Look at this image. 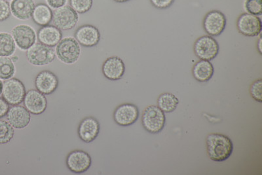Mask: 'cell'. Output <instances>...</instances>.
<instances>
[{
	"mask_svg": "<svg viewBox=\"0 0 262 175\" xmlns=\"http://www.w3.org/2000/svg\"><path fill=\"white\" fill-rule=\"evenodd\" d=\"M261 42H262V40H261V38L260 36V37H259L258 41H257V45H256L257 50H258V52H259V54H260V55L262 54Z\"/></svg>",
	"mask_w": 262,
	"mask_h": 175,
	"instance_id": "34",
	"label": "cell"
},
{
	"mask_svg": "<svg viewBox=\"0 0 262 175\" xmlns=\"http://www.w3.org/2000/svg\"><path fill=\"white\" fill-rule=\"evenodd\" d=\"M261 87L262 81L261 79H257L251 84L250 87V94L251 97L258 102H262L261 100Z\"/></svg>",
	"mask_w": 262,
	"mask_h": 175,
	"instance_id": "29",
	"label": "cell"
},
{
	"mask_svg": "<svg viewBox=\"0 0 262 175\" xmlns=\"http://www.w3.org/2000/svg\"><path fill=\"white\" fill-rule=\"evenodd\" d=\"M70 6L78 13L88 12L92 8L93 0H70Z\"/></svg>",
	"mask_w": 262,
	"mask_h": 175,
	"instance_id": "27",
	"label": "cell"
},
{
	"mask_svg": "<svg viewBox=\"0 0 262 175\" xmlns=\"http://www.w3.org/2000/svg\"><path fill=\"white\" fill-rule=\"evenodd\" d=\"M15 73V67L12 59L7 57H0V79L7 80L12 78Z\"/></svg>",
	"mask_w": 262,
	"mask_h": 175,
	"instance_id": "25",
	"label": "cell"
},
{
	"mask_svg": "<svg viewBox=\"0 0 262 175\" xmlns=\"http://www.w3.org/2000/svg\"><path fill=\"white\" fill-rule=\"evenodd\" d=\"M179 104V99L172 93H163L158 97V106L164 113H173Z\"/></svg>",
	"mask_w": 262,
	"mask_h": 175,
	"instance_id": "23",
	"label": "cell"
},
{
	"mask_svg": "<svg viewBox=\"0 0 262 175\" xmlns=\"http://www.w3.org/2000/svg\"><path fill=\"white\" fill-rule=\"evenodd\" d=\"M9 109V104L3 98L0 97V118L7 115Z\"/></svg>",
	"mask_w": 262,
	"mask_h": 175,
	"instance_id": "33",
	"label": "cell"
},
{
	"mask_svg": "<svg viewBox=\"0 0 262 175\" xmlns=\"http://www.w3.org/2000/svg\"><path fill=\"white\" fill-rule=\"evenodd\" d=\"M46 2L49 8L57 9L65 6L67 0H46Z\"/></svg>",
	"mask_w": 262,
	"mask_h": 175,
	"instance_id": "32",
	"label": "cell"
},
{
	"mask_svg": "<svg viewBox=\"0 0 262 175\" xmlns=\"http://www.w3.org/2000/svg\"><path fill=\"white\" fill-rule=\"evenodd\" d=\"M78 13L71 6H64L55 9L53 12L52 22L55 27L60 30L74 29L78 24Z\"/></svg>",
	"mask_w": 262,
	"mask_h": 175,
	"instance_id": "6",
	"label": "cell"
},
{
	"mask_svg": "<svg viewBox=\"0 0 262 175\" xmlns=\"http://www.w3.org/2000/svg\"><path fill=\"white\" fill-rule=\"evenodd\" d=\"M35 86L38 92L44 95L52 94L57 90L58 79L51 71H44L39 72L35 79Z\"/></svg>",
	"mask_w": 262,
	"mask_h": 175,
	"instance_id": "16",
	"label": "cell"
},
{
	"mask_svg": "<svg viewBox=\"0 0 262 175\" xmlns=\"http://www.w3.org/2000/svg\"><path fill=\"white\" fill-rule=\"evenodd\" d=\"M125 63L118 57L107 58L102 65V73L107 79L117 81L122 78L125 74Z\"/></svg>",
	"mask_w": 262,
	"mask_h": 175,
	"instance_id": "18",
	"label": "cell"
},
{
	"mask_svg": "<svg viewBox=\"0 0 262 175\" xmlns=\"http://www.w3.org/2000/svg\"><path fill=\"white\" fill-rule=\"evenodd\" d=\"M114 1L117 2V3H125V2L130 1V0H114Z\"/></svg>",
	"mask_w": 262,
	"mask_h": 175,
	"instance_id": "35",
	"label": "cell"
},
{
	"mask_svg": "<svg viewBox=\"0 0 262 175\" xmlns=\"http://www.w3.org/2000/svg\"><path fill=\"white\" fill-rule=\"evenodd\" d=\"M6 1H7V2L12 1V0H6Z\"/></svg>",
	"mask_w": 262,
	"mask_h": 175,
	"instance_id": "37",
	"label": "cell"
},
{
	"mask_svg": "<svg viewBox=\"0 0 262 175\" xmlns=\"http://www.w3.org/2000/svg\"><path fill=\"white\" fill-rule=\"evenodd\" d=\"M100 126L97 119L88 117L81 121L78 127L79 139L85 143L94 141L99 135Z\"/></svg>",
	"mask_w": 262,
	"mask_h": 175,
	"instance_id": "15",
	"label": "cell"
},
{
	"mask_svg": "<svg viewBox=\"0 0 262 175\" xmlns=\"http://www.w3.org/2000/svg\"><path fill=\"white\" fill-rule=\"evenodd\" d=\"M75 39L82 46L91 48L98 45L100 40V34L97 27L90 25L81 26L75 32Z\"/></svg>",
	"mask_w": 262,
	"mask_h": 175,
	"instance_id": "14",
	"label": "cell"
},
{
	"mask_svg": "<svg viewBox=\"0 0 262 175\" xmlns=\"http://www.w3.org/2000/svg\"><path fill=\"white\" fill-rule=\"evenodd\" d=\"M237 29L240 34L247 37H256L261 34L262 23L258 16L243 13L237 20Z\"/></svg>",
	"mask_w": 262,
	"mask_h": 175,
	"instance_id": "9",
	"label": "cell"
},
{
	"mask_svg": "<svg viewBox=\"0 0 262 175\" xmlns=\"http://www.w3.org/2000/svg\"><path fill=\"white\" fill-rule=\"evenodd\" d=\"M32 18L37 25L44 27L52 22L53 11L45 4H39L35 6Z\"/></svg>",
	"mask_w": 262,
	"mask_h": 175,
	"instance_id": "22",
	"label": "cell"
},
{
	"mask_svg": "<svg viewBox=\"0 0 262 175\" xmlns=\"http://www.w3.org/2000/svg\"><path fill=\"white\" fill-rule=\"evenodd\" d=\"M35 6L34 0H12L10 8L14 17L21 20H27L32 18Z\"/></svg>",
	"mask_w": 262,
	"mask_h": 175,
	"instance_id": "20",
	"label": "cell"
},
{
	"mask_svg": "<svg viewBox=\"0 0 262 175\" xmlns=\"http://www.w3.org/2000/svg\"><path fill=\"white\" fill-rule=\"evenodd\" d=\"M92 165V160L88 152L83 150H74L67 158V165L70 171L76 174L88 171Z\"/></svg>",
	"mask_w": 262,
	"mask_h": 175,
	"instance_id": "11",
	"label": "cell"
},
{
	"mask_svg": "<svg viewBox=\"0 0 262 175\" xmlns=\"http://www.w3.org/2000/svg\"><path fill=\"white\" fill-rule=\"evenodd\" d=\"M2 98L9 105L15 106L24 101L26 89L24 84L19 79L10 78L3 83Z\"/></svg>",
	"mask_w": 262,
	"mask_h": 175,
	"instance_id": "5",
	"label": "cell"
},
{
	"mask_svg": "<svg viewBox=\"0 0 262 175\" xmlns=\"http://www.w3.org/2000/svg\"><path fill=\"white\" fill-rule=\"evenodd\" d=\"M244 8L247 13L259 17L262 15V0H245Z\"/></svg>",
	"mask_w": 262,
	"mask_h": 175,
	"instance_id": "28",
	"label": "cell"
},
{
	"mask_svg": "<svg viewBox=\"0 0 262 175\" xmlns=\"http://www.w3.org/2000/svg\"><path fill=\"white\" fill-rule=\"evenodd\" d=\"M15 132L8 121L0 120V144L9 143L13 139Z\"/></svg>",
	"mask_w": 262,
	"mask_h": 175,
	"instance_id": "26",
	"label": "cell"
},
{
	"mask_svg": "<svg viewBox=\"0 0 262 175\" xmlns=\"http://www.w3.org/2000/svg\"><path fill=\"white\" fill-rule=\"evenodd\" d=\"M152 6L158 9H166L172 6L175 0H149Z\"/></svg>",
	"mask_w": 262,
	"mask_h": 175,
	"instance_id": "31",
	"label": "cell"
},
{
	"mask_svg": "<svg viewBox=\"0 0 262 175\" xmlns=\"http://www.w3.org/2000/svg\"><path fill=\"white\" fill-rule=\"evenodd\" d=\"M16 50V43L12 35L9 33H0V57H9Z\"/></svg>",
	"mask_w": 262,
	"mask_h": 175,
	"instance_id": "24",
	"label": "cell"
},
{
	"mask_svg": "<svg viewBox=\"0 0 262 175\" xmlns=\"http://www.w3.org/2000/svg\"><path fill=\"white\" fill-rule=\"evenodd\" d=\"M226 15L219 10H212L206 14L203 23L206 33L212 37L222 34L226 29Z\"/></svg>",
	"mask_w": 262,
	"mask_h": 175,
	"instance_id": "8",
	"label": "cell"
},
{
	"mask_svg": "<svg viewBox=\"0 0 262 175\" xmlns=\"http://www.w3.org/2000/svg\"><path fill=\"white\" fill-rule=\"evenodd\" d=\"M12 36L16 46L20 50H28L36 43V34L31 27L27 25H19L13 28Z\"/></svg>",
	"mask_w": 262,
	"mask_h": 175,
	"instance_id": "10",
	"label": "cell"
},
{
	"mask_svg": "<svg viewBox=\"0 0 262 175\" xmlns=\"http://www.w3.org/2000/svg\"><path fill=\"white\" fill-rule=\"evenodd\" d=\"M193 51L200 59L210 61L219 55L220 46L216 39L212 36H203L195 41Z\"/></svg>",
	"mask_w": 262,
	"mask_h": 175,
	"instance_id": "7",
	"label": "cell"
},
{
	"mask_svg": "<svg viewBox=\"0 0 262 175\" xmlns=\"http://www.w3.org/2000/svg\"><path fill=\"white\" fill-rule=\"evenodd\" d=\"M139 118V110L133 104H123L115 110L114 120L121 127L132 125Z\"/></svg>",
	"mask_w": 262,
	"mask_h": 175,
	"instance_id": "12",
	"label": "cell"
},
{
	"mask_svg": "<svg viewBox=\"0 0 262 175\" xmlns=\"http://www.w3.org/2000/svg\"><path fill=\"white\" fill-rule=\"evenodd\" d=\"M207 155L210 160L216 162H223L232 155L233 144L227 135L212 134L206 139Z\"/></svg>",
	"mask_w": 262,
	"mask_h": 175,
	"instance_id": "1",
	"label": "cell"
},
{
	"mask_svg": "<svg viewBox=\"0 0 262 175\" xmlns=\"http://www.w3.org/2000/svg\"><path fill=\"white\" fill-rule=\"evenodd\" d=\"M81 52L80 44L72 37L62 39L56 48V55L58 59L67 64H73L78 61Z\"/></svg>",
	"mask_w": 262,
	"mask_h": 175,
	"instance_id": "3",
	"label": "cell"
},
{
	"mask_svg": "<svg viewBox=\"0 0 262 175\" xmlns=\"http://www.w3.org/2000/svg\"><path fill=\"white\" fill-rule=\"evenodd\" d=\"M24 105L30 113L34 115H40L46 111L48 106L45 95L37 90H29L24 99Z\"/></svg>",
	"mask_w": 262,
	"mask_h": 175,
	"instance_id": "13",
	"label": "cell"
},
{
	"mask_svg": "<svg viewBox=\"0 0 262 175\" xmlns=\"http://www.w3.org/2000/svg\"><path fill=\"white\" fill-rule=\"evenodd\" d=\"M11 13L10 5L6 0H0V22L8 19Z\"/></svg>",
	"mask_w": 262,
	"mask_h": 175,
	"instance_id": "30",
	"label": "cell"
},
{
	"mask_svg": "<svg viewBox=\"0 0 262 175\" xmlns=\"http://www.w3.org/2000/svg\"><path fill=\"white\" fill-rule=\"evenodd\" d=\"M56 53L51 47L41 43L34 44L27 51L28 61L34 66H45L55 60Z\"/></svg>",
	"mask_w": 262,
	"mask_h": 175,
	"instance_id": "4",
	"label": "cell"
},
{
	"mask_svg": "<svg viewBox=\"0 0 262 175\" xmlns=\"http://www.w3.org/2000/svg\"><path fill=\"white\" fill-rule=\"evenodd\" d=\"M166 123L165 113L155 105L144 109L142 116V124L144 129L151 134L162 132Z\"/></svg>",
	"mask_w": 262,
	"mask_h": 175,
	"instance_id": "2",
	"label": "cell"
},
{
	"mask_svg": "<svg viewBox=\"0 0 262 175\" xmlns=\"http://www.w3.org/2000/svg\"><path fill=\"white\" fill-rule=\"evenodd\" d=\"M2 88H3V83H2V81L0 80V95H2Z\"/></svg>",
	"mask_w": 262,
	"mask_h": 175,
	"instance_id": "36",
	"label": "cell"
},
{
	"mask_svg": "<svg viewBox=\"0 0 262 175\" xmlns=\"http://www.w3.org/2000/svg\"><path fill=\"white\" fill-rule=\"evenodd\" d=\"M6 116L9 124L17 129L27 127L31 120V116L27 109L18 105L9 108Z\"/></svg>",
	"mask_w": 262,
	"mask_h": 175,
	"instance_id": "17",
	"label": "cell"
},
{
	"mask_svg": "<svg viewBox=\"0 0 262 175\" xmlns=\"http://www.w3.org/2000/svg\"><path fill=\"white\" fill-rule=\"evenodd\" d=\"M37 38L39 42L47 46L53 48L57 46L62 39L61 30L52 25L42 27L37 32Z\"/></svg>",
	"mask_w": 262,
	"mask_h": 175,
	"instance_id": "19",
	"label": "cell"
},
{
	"mask_svg": "<svg viewBox=\"0 0 262 175\" xmlns=\"http://www.w3.org/2000/svg\"><path fill=\"white\" fill-rule=\"evenodd\" d=\"M214 73V67L209 60H201L193 67V78L199 82H207L211 79Z\"/></svg>",
	"mask_w": 262,
	"mask_h": 175,
	"instance_id": "21",
	"label": "cell"
}]
</instances>
